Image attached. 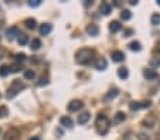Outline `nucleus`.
Here are the masks:
<instances>
[{"label": "nucleus", "instance_id": "nucleus-21", "mask_svg": "<svg viewBox=\"0 0 160 140\" xmlns=\"http://www.w3.org/2000/svg\"><path fill=\"white\" fill-rule=\"evenodd\" d=\"M128 47H129L132 51H140V50H142V46H140V43H139V41H132V43H130Z\"/></svg>", "mask_w": 160, "mask_h": 140}, {"label": "nucleus", "instance_id": "nucleus-16", "mask_svg": "<svg viewBox=\"0 0 160 140\" xmlns=\"http://www.w3.org/2000/svg\"><path fill=\"white\" fill-rule=\"evenodd\" d=\"M122 28V24L119 22H111L109 23V31L111 33H118V31Z\"/></svg>", "mask_w": 160, "mask_h": 140}, {"label": "nucleus", "instance_id": "nucleus-33", "mask_svg": "<svg viewBox=\"0 0 160 140\" xmlns=\"http://www.w3.org/2000/svg\"><path fill=\"white\" fill-rule=\"evenodd\" d=\"M139 139L140 140H149V136H146V134H139Z\"/></svg>", "mask_w": 160, "mask_h": 140}, {"label": "nucleus", "instance_id": "nucleus-17", "mask_svg": "<svg viewBox=\"0 0 160 140\" xmlns=\"http://www.w3.org/2000/svg\"><path fill=\"white\" fill-rule=\"evenodd\" d=\"M118 76H119L120 79H126L128 76H129V71H128V68L120 67L119 70H118Z\"/></svg>", "mask_w": 160, "mask_h": 140}, {"label": "nucleus", "instance_id": "nucleus-12", "mask_svg": "<svg viewBox=\"0 0 160 140\" xmlns=\"http://www.w3.org/2000/svg\"><path fill=\"white\" fill-rule=\"evenodd\" d=\"M106 67H108V62H106V60H105V58H99L98 61L95 62V68H96V70H99V71L106 70Z\"/></svg>", "mask_w": 160, "mask_h": 140}, {"label": "nucleus", "instance_id": "nucleus-25", "mask_svg": "<svg viewBox=\"0 0 160 140\" xmlns=\"http://www.w3.org/2000/svg\"><path fill=\"white\" fill-rule=\"evenodd\" d=\"M120 17H122V20H130V17H132V13H130V10H122V13H120Z\"/></svg>", "mask_w": 160, "mask_h": 140}, {"label": "nucleus", "instance_id": "nucleus-1", "mask_svg": "<svg viewBox=\"0 0 160 140\" xmlns=\"http://www.w3.org/2000/svg\"><path fill=\"white\" fill-rule=\"evenodd\" d=\"M94 54H95V52L91 48H81V50H78L77 54H75V61L81 65H86L92 61Z\"/></svg>", "mask_w": 160, "mask_h": 140}, {"label": "nucleus", "instance_id": "nucleus-8", "mask_svg": "<svg viewBox=\"0 0 160 140\" xmlns=\"http://www.w3.org/2000/svg\"><path fill=\"white\" fill-rule=\"evenodd\" d=\"M52 30V26L50 23H44V24L40 26V34L41 36H48Z\"/></svg>", "mask_w": 160, "mask_h": 140}, {"label": "nucleus", "instance_id": "nucleus-35", "mask_svg": "<svg viewBox=\"0 0 160 140\" xmlns=\"http://www.w3.org/2000/svg\"><path fill=\"white\" fill-rule=\"evenodd\" d=\"M129 3L132 4V6H136V4H138V2H136V0H129Z\"/></svg>", "mask_w": 160, "mask_h": 140}, {"label": "nucleus", "instance_id": "nucleus-3", "mask_svg": "<svg viewBox=\"0 0 160 140\" xmlns=\"http://www.w3.org/2000/svg\"><path fill=\"white\" fill-rule=\"evenodd\" d=\"M95 126H96V132H98L99 134H106L108 133V129H109V119L105 115H99L98 118H96Z\"/></svg>", "mask_w": 160, "mask_h": 140}, {"label": "nucleus", "instance_id": "nucleus-30", "mask_svg": "<svg viewBox=\"0 0 160 140\" xmlns=\"http://www.w3.org/2000/svg\"><path fill=\"white\" fill-rule=\"evenodd\" d=\"M9 115V109L6 106H0V118H6Z\"/></svg>", "mask_w": 160, "mask_h": 140}, {"label": "nucleus", "instance_id": "nucleus-22", "mask_svg": "<svg viewBox=\"0 0 160 140\" xmlns=\"http://www.w3.org/2000/svg\"><path fill=\"white\" fill-rule=\"evenodd\" d=\"M118 95H119V89H112V91H109V94H106V96H105V99L106 101H109V99H112V98H116Z\"/></svg>", "mask_w": 160, "mask_h": 140}, {"label": "nucleus", "instance_id": "nucleus-36", "mask_svg": "<svg viewBox=\"0 0 160 140\" xmlns=\"http://www.w3.org/2000/svg\"><path fill=\"white\" fill-rule=\"evenodd\" d=\"M4 57V51H3V50H2V48H0V60H2V58H3Z\"/></svg>", "mask_w": 160, "mask_h": 140}, {"label": "nucleus", "instance_id": "nucleus-39", "mask_svg": "<svg viewBox=\"0 0 160 140\" xmlns=\"http://www.w3.org/2000/svg\"><path fill=\"white\" fill-rule=\"evenodd\" d=\"M157 4H159V6H160V0H157Z\"/></svg>", "mask_w": 160, "mask_h": 140}, {"label": "nucleus", "instance_id": "nucleus-28", "mask_svg": "<svg viewBox=\"0 0 160 140\" xmlns=\"http://www.w3.org/2000/svg\"><path fill=\"white\" fill-rule=\"evenodd\" d=\"M150 22H152V24L153 26L160 24V14H153L152 16V18H150Z\"/></svg>", "mask_w": 160, "mask_h": 140}, {"label": "nucleus", "instance_id": "nucleus-11", "mask_svg": "<svg viewBox=\"0 0 160 140\" xmlns=\"http://www.w3.org/2000/svg\"><path fill=\"white\" fill-rule=\"evenodd\" d=\"M90 118H91V115L88 112L80 113V115H78V123H80V125H85V123L90 120Z\"/></svg>", "mask_w": 160, "mask_h": 140}, {"label": "nucleus", "instance_id": "nucleus-32", "mask_svg": "<svg viewBox=\"0 0 160 140\" xmlns=\"http://www.w3.org/2000/svg\"><path fill=\"white\" fill-rule=\"evenodd\" d=\"M20 71V67L19 65H14V67H10V72H19Z\"/></svg>", "mask_w": 160, "mask_h": 140}, {"label": "nucleus", "instance_id": "nucleus-4", "mask_svg": "<svg viewBox=\"0 0 160 140\" xmlns=\"http://www.w3.org/2000/svg\"><path fill=\"white\" fill-rule=\"evenodd\" d=\"M4 140H20V132L16 128L9 129L4 134Z\"/></svg>", "mask_w": 160, "mask_h": 140}, {"label": "nucleus", "instance_id": "nucleus-26", "mask_svg": "<svg viewBox=\"0 0 160 140\" xmlns=\"http://www.w3.org/2000/svg\"><path fill=\"white\" fill-rule=\"evenodd\" d=\"M34 76H36V74H34L33 70H26L24 71V78L26 79H34Z\"/></svg>", "mask_w": 160, "mask_h": 140}, {"label": "nucleus", "instance_id": "nucleus-37", "mask_svg": "<svg viewBox=\"0 0 160 140\" xmlns=\"http://www.w3.org/2000/svg\"><path fill=\"white\" fill-rule=\"evenodd\" d=\"M28 140H41V139H40V137H38V136H34V137H30V139H28Z\"/></svg>", "mask_w": 160, "mask_h": 140}, {"label": "nucleus", "instance_id": "nucleus-5", "mask_svg": "<svg viewBox=\"0 0 160 140\" xmlns=\"http://www.w3.org/2000/svg\"><path fill=\"white\" fill-rule=\"evenodd\" d=\"M20 33H19V28L16 26H12V27H7L6 28V37L9 40H14L16 37H19Z\"/></svg>", "mask_w": 160, "mask_h": 140}, {"label": "nucleus", "instance_id": "nucleus-9", "mask_svg": "<svg viewBox=\"0 0 160 140\" xmlns=\"http://www.w3.org/2000/svg\"><path fill=\"white\" fill-rule=\"evenodd\" d=\"M86 33L90 34V36H92V37H96L99 34V27L96 24H90L88 27H86Z\"/></svg>", "mask_w": 160, "mask_h": 140}, {"label": "nucleus", "instance_id": "nucleus-19", "mask_svg": "<svg viewBox=\"0 0 160 140\" xmlns=\"http://www.w3.org/2000/svg\"><path fill=\"white\" fill-rule=\"evenodd\" d=\"M30 48L33 50V51H37V50H40V47H41V41L38 38H34L33 41H31V44H30Z\"/></svg>", "mask_w": 160, "mask_h": 140}, {"label": "nucleus", "instance_id": "nucleus-20", "mask_svg": "<svg viewBox=\"0 0 160 140\" xmlns=\"http://www.w3.org/2000/svg\"><path fill=\"white\" fill-rule=\"evenodd\" d=\"M125 119H126V115H125V113H123V112H118L116 115H115L114 122L115 123H120V122H123Z\"/></svg>", "mask_w": 160, "mask_h": 140}, {"label": "nucleus", "instance_id": "nucleus-6", "mask_svg": "<svg viewBox=\"0 0 160 140\" xmlns=\"http://www.w3.org/2000/svg\"><path fill=\"white\" fill-rule=\"evenodd\" d=\"M82 106H84L82 102L75 99V101H71L70 104H68L67 108H68V110H70V112H78L80 109H82Z\"/></svg>", "mask_w": 160, "mask_h": 140}, {"label": "nucleus", "instance_id": "nucleus-2", "mask_svg": "<svg viewBox=\"0 0 160 140\" xmlns=\"http://www.w3.org/2000/svg\"><path fill=\"white\" fill-rule=\"evenodd\" d=\"M24 89H26V84L23 82V81H20V79H14V81L12 82V86H10L9 91H7L6 96L9 98V99H12V98H14L17 94L23 92Z\"/></svg>", "mask_w": 160, "mask_h": 140}, {"label": "nucleus", "instance_id": "nucleus-7", "mask_svg": "<svg viewBox=\"0 0 160 140\" xmlns=\"http://www.w3.org/2000/svg\"><path fill=\"white\" fill-rule=\"evenodd\" d=\"M150 106V101H145V102H133L130 104V109L132 110H139L143 108H149Z\"/></svg>", "mask_w": 160, "mask_h": 140}, {"label": "nucleus", "instance_id": "nucleus-15", "mask_svg": "<svg viewBox=\"0 0 160 140\" xmlns=\"http://www.w3.org/2000/svg\"><path fill=\"white\" fill-rule=\"evenodd\" d=\"M99 10H101L102 14L109 16V14H111V12H112V7H111V4H109V3H102L101 7H99Z\"/></svg>", "mask_w": 160, "mask_h": 140}, {"label": "nucleus", "instance_id": "nucleus-18", "mask_svg": "<svg viewBox=\"0 0 160 140\" xmlns=\"http://www.w3.org/2000/svg\"><path fill=\"white\" fill-rule=\"evenodd\" d=\"M24 24H26V27L27 28H30V30H33L34 27H36V24H37V22H36V18H26V22H24Z\"/></svg>", "mask_w": 160, "mask_h": 140}, {"label": "nucleus", "instance_id": "nucleus-24", "mask_svg": "<svg viewBox=\"0 0 160 140\" xmlns=\"http://www.w3.org/2000/svg\"><path fill=\"white\" fill-rule=\"evenodd\" d=\"M9 74H10V67H7V65L0 67V76H7Z\"/></svg>", "mask_w": 160, "mask_h": 140}, {"label": "nucleus", "instance_id": "nucleus-10", "mask_svg": "<svg viewBox=\"0 0 160 140\" xmlns=\"http://www.w3.org/2000/svg\"><path fill=\"white\" fill-rule=\"evenodd\" d=\"M111 57H112V60H114V62H122L123 60H125V54H123L122 51H114Z\"/></svg>", "mask_w": 160, "mask_h": 140}, {"label": "nucleus", "instance_id": "nucleus-38", "mask_svg": "<svg viewBox=\"0 0 160 140\" xmlns=\"http://www.w3.org/2000/svg\"><path fill=\"white\" fill-rule=\"evenodd\" d=\"M84 4H85V6H90V4H92V2H90V0H86V2H85Z\"/></svg>", "mask_w": 160, "mask_h": 140}, {"label": "nucleus", "instance_id": "nucleus-14", "mask_svg": "<svg viewBox=\"0 0 160 140\" xmlns=\"http://www.w3.org/2000/svg\"><path fill=\"white\" fill-rule=\"evenodd\" d=\"M143 75H145V78H148V79H156L157 78V72L154 70H152V68H148V70L143 71Z\"/></svg>", "mask_w": 160, "mask_h": 140}, {"label": "nucleus", "instance_id": "nucleus-23", "mask_svg": "<svg viewBox=\"0 0 160 140\" xmlns=\"http://www.w3.org/2000/svg\"><path fill=\"white\" fill-rule=\"evenodd\" d=\"M17 41H19L20 46H26V44L28 43V36H26V34H20V36L17 37Z\"/></svg>", "mask_w": 160, "mask_h": 140}, {"label": "nucleus", "instance_id": "nucleus-31", "mask_svg": "<svg viewBox=\"0 0 160 140\" xmlns=\"http://www.w3.org/2000/svg\"><path fill=\"white\" fill-rule=\"evenodd\" d=\"M41 4V0H30L28 2V6L30 7H38Z\"/></svg>", "mask_w": 160, "mask_h": 140}, {"label": "nucleus", "instance_id": "nucleus-27", "mask_svg": "<svg viewBox=\"0 0 160 140\" xmlns=\"http://www.w3.org/2000/svg\"><path fill=\"white\" fill-rule=\"evenodd\" d=\"M26 58H27V55L26 54H16V57H14V60H16V62H24L26 61Z\"/></svg>", "mask_w": 160, "mask_h": 140}, {"label": "nucleus", "instance_id": "nucleus-29", "mask_svg": "<svg viewBox=\"0 0 160 140\" xmlns=\"http://www.w3.org/2000/svg\"><path fill=\"white\" fill-rule=\"evenodd\" d=\"M47 84H48V76H41L40 81L37 82V85L38 86H44V85H47Z\"/></svg>", "mask_w": 160, "mask_h": 140}, {"label": "nucleus", "instance_id": "nucleus-13", "mask_svg": "<svg viewBox=\"0 0 160 140\" xmlns=\"http://www.w3.org/2000/svg\"><path fill=\"white\" fill-rule=\"evenodd\" d=\"M60 123H61V126H64V128H72V119H71L70 116H62V118L60 119Z\"/></svg>", "mask_w": 160, "mask_h": 140}, {"label": "nucleus", "instance_id": "nucleus-34", "mask_svg": "<svg viewBox=\"0 0 160 140\" xmlns=\"http://www.w3.org/2000/svg\"><path fill=\"white\" fill-rule=\"evenodd\" d=\"M132 33H133L132 30H126V31H125V37H130V34H132Z\"/></svg>", "mask_w": 160, "mask_h": 140}]
</instances>
